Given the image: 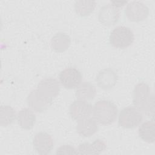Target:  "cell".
Listing matches in <instances>:
<instances>
[{"mask_svg": "<svg viewBox=\"0 0 155 155\" xmlns=\"http://www.w3.org/2000/svg\"><path fill=\"white\" fill-rule=\"evenodd\" d=\"M133 103L140 111L148 116H154V94H151L150 87L147 84L142 82L136 85L133 91Z\"/></svg>", "mask_w": 155, "mask_h": 155, "instance_id": "1", "label": "cell"}, {"mask_svg": "<svg viewBox=\"0 0 155 155\" xmlns=\"http://www.w3.org/2000/svg\"><path fill=\"white\" fill-rule=\"evenodd\" d=\"M117 114V106L109 100H100L96 102L93 106L94 118L102 125H110L114 122Z\"/></svg>", "mask_w": 155, "mask_h": 155, "instance_id": "2", "label": "cell"}, {"mask_svg": "<svg viewBox=\"0 0 155 155\" xmlns=\"http://www.w3.org/2000/svg\"><path fill=\"white\" fill-rule=\"evenodd\" d=\"M134 39L133 31L124 25L115 27L110 33L109 41L110 44L117 48H125L132 45Z\"/></svg>", "mask_w": 155, "mask_h": 155, "instance_id": "3", "label": "cell"}, {"mask_svg": "<svg viewBox=\"0 0 155 155\" xmlns=\"http://www.w3.org/2000/svg\"><path fill=\"white\" fill-rule=\"evenodd\" d=\"M141 112L135 107L129 106L124 108L119 114L118 124L125 128H134L142 121Z\"/></svg>", "mask_w": 155, "mask_h": 155, "instance_id": "4", "label": "cell"}, {"mask_svg": "<svg viewBox=\"0 0 155 155\" xmlns=\"http://www.w3.org/2000/svg\"><path fill=\"white\" fill-rule=\"evenodd\" d=\"M127 18L133 22H140L145 19L149 14L148 7L140 1H131L127 4L125 10Z\"/></svg>", "mask_w": 155, "mask_h": 155, "instance_id": "5", "label": "cell"}, {"mask_svg": "<svg viewBox=\"0 0 155 155\" xmlns=\"http://www.w3.org/2000/svg\"><path fill=\"white\" fill-rule=\"evenodd\" d=\"M81 73L76 68L68 67L61 71L59 74L61 84L66 88H76L82 82Z\"/></svg>", "mask_w": 155, "mask_h": 155, "instance_id": "6", "label": "cell"}, {"mask_svg": "<svg viewBox=\"0 0 155 155\" xmlns=\"http://www.w3.org/2000/svg\"><path fill=\"white\" fill-rule=\"evenodd\" d=\"M37 90L44 97L53 101L59 93L60 84L55 78H46L40 81Z\"/></svg>", "mask_w": 155, "mask_h": 155, "instance_id": "7", "label": "cell"}, {"mask_svg": "<svg viewBox=\"0 0 155 155\" xmlns=\"http://www.w3.org/2000/svg\"><path fill=\"white\" fill-rule=\"evenodd\" d=\"M33 145L38 154L46 155L49 154L53 148V139L46 132H39L34 137Z\"/></svg>", "mask_w": 155, "mask_h": 155, "instance_id": "8", "label": "cell"}, {"mask_svg": "<svg viewBox=\"0 0 155 155\" xmlns=\"http://www.w3.org/2000/svg\"><path fill=\"white\" fill-rule=\"evenodd\" d=\"M28 105L38 113L44 112L51 104L52 100L42 95L37 89L30 91L27 98Z\"/></svg>", "mask_w": 155, "mask_h": 155, "instance_id": "9", "label": "cell"}, {"mask_svg": "<svg viewBox=\"0 0 155 155\" xmlns=\"http://www.w3.org/2000/svg\"><path fill=\"white\" fill-rule=\"evenodd\" d=\"M120 17V10L111 4L102 6L99 12L98 19L101 24L106 26L116 24Z\"/></svg>", "mask_w": 155, "mask_h": 155, "instance_id": "10", "label": "cell"}, {"mask_svg": "<svg viewBox=\"0 0 155 155\" xmlns=\"http://www.w3.org/2000/svg\"><path fill=\"white\" fill-rule=\"evenodd\" d=\"M92 105L85 100L77 99L70 105L69 112L71 117L75 120L88 117L92 112Z\"/></svg>", "mask_w": 155, "mask_h": 155, "instance_id": "11", "label": "cell"}, {"mask_svg": "<svg viewBox=\"0 0 155 155\" xmlns=\"http://www.w3.org/2000/svg\"><path fill=\"white\" fill-rule=\"evenodd\" d=\"M117 79L118 76L116 71L111 68H108L99 71L96 78V82L101 88L109 90L115 86Z\"/></svg>", "mask_w": 155, "mask_h": 155, "instance_id": "12", "label": "cell"}, {"mask_svg": "<svg viewBox=\"0 0 155 155\" xmlns=\"http://www.w3.org/2000/svg\"><path fill=\"white\" fill-rule=\"evenodd\" d=\"M77 133L83 137H90L98 129L96 120L91 117H87L78 120L76 127Z\"/></svg>", "mask_w": 155, "mask_h": 155, "instance_id": "13", "label": "cell"}, {"mask_svg": "<svg viewBox=\"0 0 155 155\" xmlns=\"http://www.w3.org/2000/svg\"><path fill=\"white\" fill-rule=\"evenodd\" d=\"M105 149V143L102 140L97 139L91 143L88 142L80 143L78 148V151L79 154H99Z\"/></svg>", "mask_w": 155, "mask_h": 155, "instance_id": "14", "label": "cell"}, {"mask_svg": "<svg viewBox=\"0 0 155 155\" xmlns=\"http://www.w3.org/2000/svg\"><path fill=\"white\" fill-rule=\"evenodd\" d=\"M71 44V38L66 33L58 32L51 39L50 45L56 52L62 53L67 50Z\"/></svg>", "mask_w": 155, "mask_h": 155, "instance_id": "15", "label": "cell"}, {"mask_svg": "<svg viewBox=\"0 0 155 155\" xmlns=\"http://www.w3.org/2000/svg\"><path fill=\"white\" fill-rule=\"evenodd\" d=\"M18 123L19 126L25 129L32 128L36 122V117L34 112L29 108L21 109L17 114Z\"/></svg>", "mask_w": 155, "mask_h": 155, "instance_id": "16", "label": "cell"}, {"mask_svg": "<svg viewBox=\"0 0 155 155\" xmlns=\"http://www.w3.org/2000/svg\"><path fill=\"white\" fill-rule=\"evenodd\" d=\"M139 137L145 142L153 143L155 140V124L154 120H147L139 127Z\"/></svg>", "mask_w": 155, "mask_h": 155, "instance_id": "17", "label": "cell"}, {"mask_svg": "<svg viewBox=\"0 0 155 155\" xmlns=\"http://www.w3.org/2000/svg\"><path fill=\"white\" fill-rule=\"evenodd\" d=\"M95 87L88 82L81 83L76 88L75 95L78 99L91 100L96 96Z\"/></svg>", "mask_w": 155, "mask_h": 155, "instance_id": "18", "label": "cell"}, {"mask_svg": "<svg viewBox=\"0 0 155 155\" xmlns=\"http://www.w3.org/2000/svg\"><path fill=\"white\" fill-rule=\"evenodd\" d=\"M16 118L15 110L9 105H1L0 108V125L7 127L10 125Z\"/></svg>", "mask_w": 155, "mask_h": 155, "instance_id": "19", "label": "cell"}, {"mask_svg": "<svg viewBox=\"0 0 155 155\" xmlns=\"http://www.w3.org/2000/svg\"><path fill=\"white\" fill-rule=\"evenodd\" d=\"M96 5L94 1H76L74 3V9L78 15L86 16L93 12Z\"/></svg>", "mask_w": 155, "mask_h": 155, "instance_id": "20", "label": "cell"}, {"mask_svg": "<svg viewBox=\"0 0 155 155\" xmlns=\"http://www.w3.org/2000/svg\"><path fill=\"white\" fill-rule=\"evenodd\" d=\"M56 154H77L79 153H78V150H76L74 147L70 145L64 144L57 148Z\"/></svg>", "mask_w": 155, "mask_h": 155, "instance_id": "21", "label": "cell"}, {"mask_svg": "<svg viewBox=\"0 0 155 155\" xmlns=\"http://www.w3.org/2000/svg\"><path fill=\"white\" fill-rule=\"evenodd\" d=\"M127 3V1H111L110 4H111L113 6L116 7V8L121 7L125 5Z\"/></svg>", "mask_w": 155, "mask_h": 155, "instance_id": "22", "label": "cell"}]
</instances>
